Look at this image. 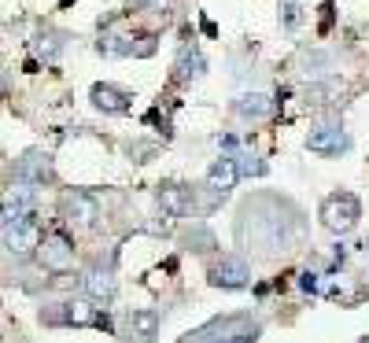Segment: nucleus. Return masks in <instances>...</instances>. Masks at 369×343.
I'll return each instance as SVG.
<instances>
[{
  "label": "nucleus",
  "mask_w": 369,
  "mask_h": 343,
  "mask_svg": "<svg viewBox=\"0 0 369 343\" xmlns=\"http://www.w3.org/2000/svg\"><path fill=\"white\" fill-rule=\"evenodd\" d=\"M258 340V321L247 314H225L207 325L192 329L181 343H255Z\"/></svg>",
  "instance_id": "f257e3e1"
},
{
  "label": "nucleus",
  "mask_w": 369,
  "mask_h": 343,
  "mask_svg": "<svg viewBox=\"0 0 369 343\" xmlns=\"http://www.w3.org/2000/svg\"><path fill=\"white\" fill-rule=\"evenodd\" d=\"M307 152H314V155H343V152H351V137H347V130H340L336 122H325V126L307 133Z\"/></svg>",
  "instance_id": "39448f33"
},
{
  "label": "nucleus",
  "mask_w": 369,
  "mask_h": 343,
  "mask_svg": "<svg viewBox=\"0 0 369 343\" xmlns=\"http://www.w3.org/2000/svg\"><path fill=\"white\" fill-rule=\"evenodd\" d=\"M236 115H240V119H252V122L269 119V115H274V100H269L266 92H244L240 100H236Z\"/></svg>",
  "instance_id": "4468645a"
},
{
  "label": "nucleus",
  "mask_w": 369,
  "mask_h": 343,
  "mask_svg": "<svg viewBox=\"0 0 369 343\" xmlns=\"http://www.w3.org/2000/svg\"><path fill=\"white\" fill-rule=\"evenodd\" d=\"M155 332H159L155 310H133V314H126V325H122L126 343H155Z\"/></svg>",
  "instance_id": "9d476101"
},
{
  "label": "nucleus",
  "mask_w": 369,
  "mask_h": 343,
  "mask_svg": "<svg viewBox=\"0 0 369 343\" xmlns=\"http://www.w3.org/2000/svg\"><path fill=\"white\" fill-rule=\"evenodd\" d=\"M37 259L45 262V270H67L74 262V240L67 233H48V237L37 244Z\"/></svg>",
  "instance_id": "0eeeda50"
},
{
  "label": "nucleus",
  "mask_w": 369,
  "mask_h": 343,
  "mask_svg": "<svg viewBox=\"0 0 369 343\" xmlns=\"http://www.w3.org/2000/svg\"><path fill=\"white\" fill-rule=\"evenodd\" d=\"M137 4H148V0H137Z\"/></svg>",
  "instance_id": "4be33fe9"
},
{
  "label": "nucleus",
  "mask_w": 369,
  "mask_h": 343,
  "mask_svg": "<svg viewBox=\"0 0 369 343\" xmlns=\"http://www.w3.org/2000/svg\"><path fill=\"white\" fill-rule=\"evenodd\" d=\"M244 163H236V170H240V174H247V177H263L266 174V163L258 155H240Z\"/></svg>",
  "instance_id": "6ab92c4d"
},
{
  "label": "nucleus",
  "mask_w": 369,
  "mask_h": 343,
  "mask_svg": "<svg viewBox=\"0 0 369 343\" xmlns=\"http://www.w3.org/2000/svg\"><path fill=\"white\" fill-rule=\"evenodd\" d=\"M63 321H74V325H96V314H93V306H85V303H67Z\"/></svg>",
  "instance_id": "a211bd4d"
},
{
  "label": "nucleus",
  "mask_w": 369,
  "mask_h": 343,
  "mask_svg": "<svg viewBox=\"0 0 369 343\" xmlns=\"http://www.w3.org/2000/svg\"><path fill=\"white\" fill-rule=\"evenodd\" d=\"M236 181H240V170H236V159L233 155H222L214 159L211 170H207V192H211V203L225 199L229 192L236 188Z\"/></svg>",
  "instance_id": "423d86ee"
},
{
  "label": "nucleus",
  "mask_w": 369,
  "mask_h": 343,
  "mask_svg": "<svg viewBox=\"0 0 369 343\" xmlns=\"http://www.w3.org/2000/svg\"><path fill=\"white\" fill-rule=\"evenodd\" d=\"M115 273H111V266H100L96 262L89 273H85V292H89L93 299H100V303H107V299L115 295Z\"/></svg>",
  "instance_id": "ddd939ff"
},
{
  "label": "nucleus",
  "mask_w": 369,
  "mask_h": 343,
  "mask_svg": "<svg viewBox=\"0 0 369 343\" xmlns=\"http://www.w3.org/2000/svg\"><path fill=\"white\" fill-rule=\"evenodd\" d=\"M358 218H362V203H358V196H351V192H336V196H329L321 203V225L329 233H336V237H343V233H351Z\"/></svg>",
  "instance_id": "f03ea898"
},
{
  "label": "nucleus",
  "mask_w": 369,
  "mask_h": 343,
  "mask_svg": "<svg viewBox=\"0 0 369 343\" xmlns=\"http://www.w3.org/2000/svg\"><path fill=\"white\" fill-rule=\"evenodd\" d=\"M63 218L70 225H78V229H93L96 218H100V210H96L93 196H85V192H67V196H63Z\"/></svg>",
  "instance_id": "6e6552de"
},
{
  "label": "nucleus",
  "mask_w": 369,
  "mask_h": 343,
  "mask_svg": "<svg viewBox=\"0 0 369 343\" xmlns=\"http://www.w3.org/2000/svg\"><path fill=\"white\" fill-rule=\"evenodd\" d=\"M93 107L104 115H126L129 111V92L115 89V85H93Z\"/></svg>",
  "instance_id": "f8f14e48"
},
{
  "label": "nucleus",
  "mask_w": 369,
  "mask_h": 343,
  "mask_svg": "<svg viewBox=\"0 0 369 343\" xmlns=\"http://www.w3.org/2000/svg\"><path fill=\"white\" fill-rule=\"evenodd\" d=\"M159 203H162V210L167 214H184V207H189V188H181V185H167L159 192Z\"/></svg>",
  "instance_id": "dca6fc26"
},
{
  "label": "nucleus",
  "mask_w": 369,
  "mask_h": 343,
  "mask_svg": "<svg viewBox=\"0 0 369 343\" xmlns=\"http://www.w3.org/2000/svg\"><path fill=\"white\" fill-rule=\"evenodd\" d=\"M34 203H37V185H30V181L19 177L12 188H4V196H0V222H19L26 218V214H34Z\"/></svg>",
  "instance_id": "7ed1b4c3"
},
{
  "label": "nucleus",
  "mask_w": 369,
  "mask_h": 343,
  "mask_svg": "<svg viewBox=\"0 0 369 343\" xmlns=\"http://www.w3.org/2000/svg\"><path fill=\"white\" fill-rule=\"evenodd\" d=\"M203 56H200V48H192V45H184L181 48V56H178V63H173V78L178 81H196L200 74H203Z\"/></svg>",
  "instance_id": "2eb2a0df"
},
{
  "label": "nucleus",
  "mask_w": 369,
  "mask_h": 343,
  "mask_svg": "<svg viewBox=\"0 0 369 343\" xmlns=\"http://www.w3.org/2000/svg\"><path fill=\"white\" fill-rule=\"evenodd\" d=\"M332 26V4H325L321 8V30H329Z\"/></svg>",
  "instance_id": "412c9836"
},
{
  "label": "nucleus",
  "mask_w": 369,
  "mask_h": 343,
  "mask_svg": "<svg viewBox=\"0 0 369 343\" xmlns=\"http://www.w3.org/2000/svg\"><path fill=\"white\" fill-rule=\"evenodd\" d=\"M247 281H252V266H247L240 255H225V259L211 270L214 288H244Z\"/></svg>",
  "instance_id": "1a4fd4ad"
},
{
  "label": "nucleus",
  "mask_w": 369,
  "mask_h": 343,
  "mask_svg": "<svg viewBox=\"0 0 369 343\" xmlns=\"http://www.w3.org/2000/svg\"><path fill=\"white\" fill-rule=\"evenodd\" d=\"M15 177H23L30 181V185H45V181L56 177V170H52V159L45 152H30L19 159V170H15Z\"/></svg>",
  "instance_id": "9b49d317"
},
{
  "label": "nucleus",
  "mask_w": 369,
  "mask_h": 343,
  "mask_svg": "<svg viewBox=\"0 0 369 343\" xmlns=\"http://www.w3.org/2000/svg\"><path fill=\"white\" fill-rule=\"evenodd\" d=\"M281 12H285V26H288V30L299 23V8H296V4H285V8H281Z\"/></svg>",
  "instance_id": "aec40b11"
},
{
  "label": "nucleus",
  "mask_w": 369,
  "mask_h": 343,
  "mask_svg": "<svg viewBox=\"0 0 369 343\" xmlns=\"http://www.w3.org/2000/svg\"><path fill=\"white\" fill-rule=\"evenodd\" d=\"M4 244H8V251H12L15 259H26V255H34L37 244H41V229H37L34 214H26V218H19V222H8Z\"/></svg>",
  "instance_id": "20e7f679"
},
{
  "label": "nucleus",
  "mask_w": 369,
  "mask_h": 343,
  "mask_svg": "<svg viewBox=\"0 0 369 343\" xmlns=\"http://www.w3.org/2000/svg\"><path fill=\"white\" fill-rule=\"evenodd\" d=\"M63 45H67V41H63V34H56V30H45V34H37V41H34L37 56H45L48 63L63 52Z\"/></svg>",
  "instance_id": "f3484780"
}]
</instances>
